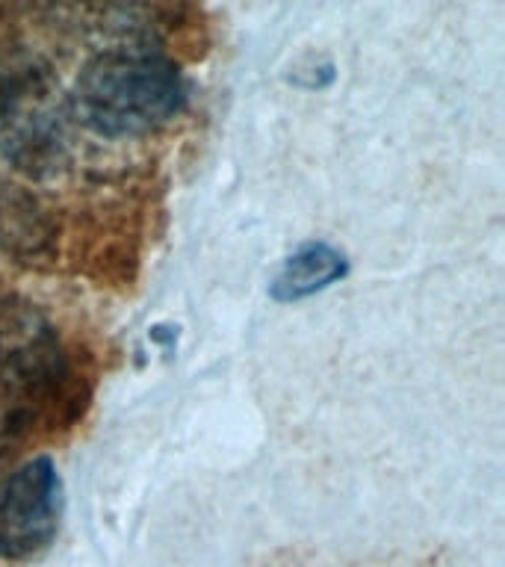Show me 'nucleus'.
Instances as JSON below:
<instances>
[{
	"instance_id": "1",
	"label": "nucleus",
	"mask_w": 505,
	"mask_h": 567,
	"mask_svg": "<svg viewBox=\"0 0 505 567\" xmlns=\"http://www.w3.org/2000/svg\"><path fill=\"white\" fill-rule=\"evenodd\" d=\"M184 104V74L151 42L113 44L95 53L80 69L69 95L71 118L106 140L159 131Z\"/></svg>"
},
{
	"instance_id": "2",
	"label": "nucleus",
	"mask_w": 505,
	"mask_h": 567,
	"mask_svg": "<svg viewBox=\"0 0 505 567\" xmlns=\"http://www.w3.org/2000/svg\"><path fill=\"white\" fill-rule=\"evenodd\" d=\"M69 352L51 317L24 296H0V408L30 429L78 408Z\"/></svg>"
},
{
	"instance_id": "3",
	"label": "nucleus",
	"mask_w": 505,
	"mask_h": 567,
	"mask_svg": "<svg viewBox=\"0 0 505 567\" xmlns=\"http://www.w3.org/2000/svg\"><path fill=\"white\" fill-rule=\"evenodd\" d=\"M69 97L21 48H0V159L30 177L56 175L69 159Z\"/></svg>"
},
{
	"instance_id": "4",
	"label": "nucleus",
	"mask_w": 505,
	"mask_h": 567,
	"mask_svg": "<svg viewBox=\"0 0 505 567\" xmlns=\"http://www.w3.org/2000/svg\"><path fill=\"white\" fill-rule=\"evenodd\" d=\"M65 508L60 470L48 455L24 461L0 482V558L39 556L56 538Z\"/></svg>"
},
{
	"instance_id": "5",
	"label": "nucleus",
	"mask_w": 505,
	"mask_h": 567,
	"mask_svg": "<svg viewBox=\"0 0 505 567\" xmlns=\"http://www.w3.org/2000/svg\"><path fill=\"white\" fill-rule=\"evenodd\" d=\"M51 216L24 186L0 175V251L18 260H42L53 251Z\"/></svg>"
},
{
	"instance_id": "6",
	"label": "nucleus",
	"mask_w": 505,
	"mask_h": 567,
	"mask_svg": "<svg viewBox=\"0 0 505 567\" xmlns=\"http://www.w3.org/2000/svg\"><path fill=\"white\" fill-rule=\"evenodd\" d=\"M346 272H349V260L340 248L328 243H305L284 260L269 284V292L275 301L308 299L313 292L346 278Z\"/></svg>"
},
{
	"instance_id": "7",
	"label": "nucleus",
	"mask_w": 505,
	"mask_h": 567,
	"mask_svg": "<svg viewBox=\"0 0 505 567\" xmlns=\"http://www.w3.org/2000/svg\"><path fill=\"white\" fill-rule=\"evenodd\" d=\"M27 434V425L16 414H9L7 408H0V467L7 464L9 455L16 452L21 437Z\"/></svg>"
}]
</instances>
